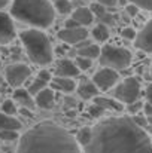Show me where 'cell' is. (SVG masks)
Masks as SVG:
<instances>
[{"instance_id":"8","label":"cell","mask_w":152,"mask_h":153,"mask_svg":"<svg viewBox=\"0 0 152 153\" xmlns=\"http://www.w3.org/2000/svg\"><path fill=\"white\" fill-rule=\"evenodd\" d=\"M119 80V74H118V70L115 68H110V67H104L99 70L94 77H93V82L97 85V88L100 91H107L110 88H113Z\"/></svg>"},{"instance_id":"15","label":"cell","mask_w":152,"mask_h":153,"mask_svg":"<svg viewBox=\"0 0 152 153\" xmlns=\"http://www.w3.org/2000/svg\"><path fill=\"white\" fill-rule=\"evenodd\" d=\"M34 101H36V105L40 107V108H45V110H49L54 107L55 104V94H54V89L52 88H45L42 89L40 92H37L34 95Z\"/></svg>"},{"instance_id":"7","label":"cell","mask_w":152,"mask_h":153,"mask_svg":"<svg viewBox=\"0 0 152 153\" xmlns=\"http://www.w3.org/2000/svg\"><path fill=\"white\" fill-rule=\"evenodd\" d=\"M30 76H31L30 67L22 64V62L10 64L6 67V71H4V77H6L7 85L13 86V88H19L21 85H24Z\"/></svg>"},{"instance_id":"38","label":"cell","mask_w":152,"mask_h":153,"mask_svg":"<svg viewBox=\"0 0 152 153\" xmlns=\"http://www.w3.org/2000/svg\"><path fill=\"white\" fill-rule=\"evenodd\" d=\"M145 97H146V101L152 104V83L148 85V88H146V91H145Z\"/></svg>"},{"instance_id":"35","label":"cell","mask_w":152,"mask_h":153,"mask_svg":"<svg viewBox=\"0 0 152 153\" xmlns=\"http://www.w3.org/2000/svg\"><path fill=\"white\" fill-rule=\"evenodd\" d=\"M139 6H136V4H133V3H130V4H127V7H125V12H127V15L131 18V16H136L137 13H139Z\"/></svg>"},{"instance_id":"9","label":"cell","mask_w":152,"mask_h":153,"mask_svg":"<svg viewBox=\"0 0 152 153\" xmlns=\"http://www.w3.org/2000/svg\"><path fill=\"white\" fill-rule=\"evenodd\" d=\"M87 37H88V31L84 25L73 27V28L64 27L63 30L58 31V39L64 43H69V45H78V43L87 40Z\"/></svg>"},{"instance_id":"14","label":"cell","mask_w":152,"mask_h":153,"mask_svg":"<svg viewBox=\"0 0 152 153\" xmlns=\"http://www.w3.org/2000/svg\"><path fill=\"white\" fill-rule=\"evenodd\" d=\"M51 88L54 91H60L63 94H70L76 89V82L72 77H64V76H57L51 80Z\"/></svg>"},{"instance_id":"20","label":"cell","mask_w":152,"mask_h":153,"mask_svg":"<svg viewBox=\"0 0 152 153\" xmlns=\"http://www.w3.org/2000/svg\"><path fill=\"white\" fill-rule=\"evenodd\" d=\"M21 122L13 117L12 114H7L4 111L0 113V131L1 129H15V131H19L21 129Z\"/></svg>"},{"instance_id":"4","label":"cell","mask_w":152,"mask_h":153,"mask_svg":"<svg viewBox=\"0 0 152 153\" xmlns=\"http://www.w3.org/2000/svg\"><path fill=\"white\" fill-rule=\"evenodd\" d=\"M19 39L24 45L31 62L37 65H48L54 59V51L48 36L40 28H28L19 33Z\"/></svg>"},{"instance_id":"13","label":"cell","mask_w":152,"mask_h":153,"mask_svg":"<svg viewBox=\"0 0 152 153\" xmlns=\"http://www.w3.org/2000/svg\"><path fill=\"white\" fill-rule=\"evenodd\" d=\"M52 80V76L48 70H40L36 76V79L28 85V92L31 95H36L37 92H40L42 89H45L48 86V83H51Z\"/></svg>"},{"instance_id":"33","label":"cell","mask_w":152,"mask_h":153,"mask_svg":"<svg viewBox=\"0 0 152 153\" xmlns=\"http://www.w3.org/2000/svg\"><path fill=\"white\" fill-rule=\"evenodd\" d=\"M104 111H106V108L99 105V104H96V102H94L93 107H90V114H91L93 117H99L101 114H104Z\"/></svg>"},{"instance_id":"37","label":"cell","mask_w":152,"mask_h":153,"mask_svg":"<svg viewBox=\"0 0 152 153\" xmlns=\"http://www.w3.org/2000/svg\"><path fill=\"white\" fill-rule=\"evenodd\" d=\"M97 1H100L101 4H104L106 7H115L119 0H97Z\"/></svg>"},{"instance_id":"44","label":"cell","mask_w":152,"mask_h":153,"mask_svg":"<svg viewBox=\"0 0 152 153\" xmlns=\"http://www.w3.org/2000/svg\"><path fill=\"white\" fill-rule=\"evenodd\" d=\"M0 65H1V61H0Z\"/></svg>"},{"instance_id":"11","label":"cell","mask_w":152,"mask_h":153,"mask_svg":"<svg viewBox=\"0 0 152 153\" xmlns=\"http://www.w3.org/2000/svg\"><path fill=\"white\" fill-rule=\"evenodd\" d=\"M134 45L139 51L152 52V19H149L145 24V27L137 33Z\"/></svg>"},{"instance_id":"5","label":"cell","mask_w":152,"mask_h":153,"mask_svg":"<svg viewBox=\"0 0 152 153\" xmlns=\"http://www.w3.org/2000/svg\"><path fill=\"white\" fill-rule=\"evenodd\" d=\"M99 61L103 67H110L115 70H124L133 62V53L119 46L113 45H104L101 48Z\"/></svg>"},{"instance_id":"41","label":"cell","mask_w":152,"mask_h":153,"mask_svg":"<svg viewBox=\"0 0 152 153\" xmlns=\"http://www.w3.org/2000/svg\"><path fill=\"white\" fill-rule=\"evenodd\" d=\"M151 77H152V67H151Z\"/></svg>"},{"instance_id":"2","label":"cell","mask_w":152,"mask_h":153,"mask_svg":"<svg viewBox=\"0 0 152 153\" xmlns=\"http://www.w3.org/2000/svg\"><path fill=\"white\" fill-rule=\"evenodd\" d=\"M16 153H82L81 144L63 126L43 120L25 131L18 141Z\"/></svg>"},{"instance_id":"18","label":"cell","mask_w":152,"mask_h":153,"mask_svg":"<svg viewBox=\"0 0 152 153\" xmlns=\"http://www.w3.org/2000/svg\"><path fill=\"white\" fill-rule=\"evenodd\" d=\"M76 46H78V55H81V56H87L91 59H96L100 56L101 48H99L94 43H90L88 40H84V42L78 43Z\"/></svg>"},{"instance_id":"30","label":"cell","mask_w":152,"mask_h":153,"mask_svg":"<svg viewBox=\"0 0 152 153\" xmlns=\"http://www.w3.org/2000/svg\"><path fill=\"white\" fill-rule=\"evenodd\" d=\"M91 10L94 12V15L99 18V16H101L104 12H107V7L104 6V4H101L100 1H96V3H93L91 4Z\"/></svg>"},{"instance_id":"31","label":"cell","mask_w":152,"mask_h":153,"mask_svg":"<svg viewBox=\"0 0 152 153\" xmlns=\"http://www.w3.org/2000/svg\"><path fill=\"white\" fill-rule=\"evenodd\" d=\"M99 19H100V22L106 24L107 27H109V25H113V24H115V16H113V15H112V13H110L109 10H107V12H104V13H103L101 16H99Z\"/></svg>"},{"instance_id":"26","label":"cell","mask_w":152,"mask_h":153,"mask_svg":"<svg viewBox=\"0 0 152 153\" xmlns=\"http://www.w3.org/2000/svg\"><path fill=\"white\" fill-rule=\"evenodd\" d=\"M75 62H76V65H78V67H79L82 71H85V70H90V68H91V65H93V59H91V58L81 56V55H78V56H76Z\"/></svg>"},{"instance_id":"32","label":"cell","mask_w":152,"mask_h":153,"mask_svg":"<svg viewBox=\"0 0 152 153\" xmlns=\"http://www.w3.org/2000/svg\"><path fill=\"white\" fill-rule=\"evenodd\" d=\"M133 120L139 125V126H142V128H146L148 125H149V119H148V116L146 114H136L134 117H133Z\"/></svg>"},{"instance_id":"6","label":"cell","mask_w":152,"mask_h":153,"mask_svg":"<svg viewBox=\"0 0 152 153\" xmlns=\"http://www.w3.org/2000/svg\"><path fill=\"white\" fill-rule=\"evenodd\" d=\"M139 95H140V82L136 76L125 77L122 82H118L113 88V97L127 105L137 101Z\"/></svg>"},{"instance_id":"29","label":"cell","mask_w":152,"mask_h":153,"mask_svg":"<svg viewBox=\"0 0 152 153\" xmlns=\"http://www.w3.org/2000/svg\"><path fill=\"white\" fill-rule=\"evenodd\" d=\"M128 3H133L136 6H139L140 9L145 10H152V0H127Z\"/></svg>"},{"instance_id":"16","label":"cell","mask_w":152,"mask_h":153,"mask_svg":"<svg viewBox=\"0 0 152 153\" xmlns=\"http://www.w3.org/2000/svg\"><path fill=\"white\" fill-rule=\"evenodd\" d=\"M72 18H75L81 25L87 27V25H91L93 21H94V12L91 10V7H78L72 12Z\"/></svg>"},{"instance_id":"27","label":"cell","mask_w":152,"mask_h":153,"mask_svg":"<svg viewBox=\"0 0 152 153\" xmlns=\"http://www.w3.org/2000/svg\"><path fill=\"white\" fill-rule=\"evenodd\" d=\"M1 111L7 113V114H15L16 113V105L13 100H4L3 104H1Z\"/></svg>"},{"instance_id":"22","label":"cell","mask_w":152,"mask_h":153,"mask_svg":"<svg viewBox=\"0 0 152 153\" xmlns=\"http://www.w3.org/2000/svg\"><path fill=\"white\" fill-rule=\"evenodd\" d=\"M91 34H93V37H94L96 40H99V42H106V40L109 39V28H107L106 24L100 22L99 25H96V27L91 30Z\"/></svg>"},{"instance_id":"21","label":"cell","mask_w":152,"mask_h":153,"mask_svg":"<svg viewBox=\"0 0 152 153\" xmlns=\"http://www.w3.org/2000/svg\"><path fill=\"white\" fill-rule=\"evenodd\" d=\"M94 102L104 107L106 110H113V111H122L124 110V102L113 98H106V97H94Z\"/></svg>"},{"instance_id":"25","label":"cell","mask_w":152,"mask_h":153,"mask_svg":"<svg viewBox=\"0 0 152 153\" xmlns=\"http://www.w3.org/2000/svg\"><path fill=\"white\" fill-rule=\"evenodd\" d=\"M0 140H3V141H15V140H19L18 131H15V129H1V131H0Z\"/></svg>"},{"instance_id":"43","label":"cell","mask_w":152,"mask_h":153,"mask_svg":"<svg viewBox=\"0 0 152 153\" xmlns=\"http://www.w3.org/2000/svg\"><path fill=\"white\" fill-rule=\"evenodd\" d=\"M91 1H96V0H91Z\"/></svg>"},{"instance_id":"3","label":"cell","mask_w":152,"mask_h":153,"mask_svg":"<svg viewBox=\"0 0 152 153\" xmlns=\"http://www.w3.org/2000/svg\"><path fill=\"white\" fill-rule=\"evenodd\" d=\"M10 15L36 28H48L55 19V7L49 0H12Z\"/></svg>"},{"instance_id":"28","label":"cell","mask_w":152,"mask_h":153,"mask_svg":"<svg viewBox=\"0 0 152 153\" xmlns=\"http://www.w3.org/2000/svg\"><path fill=\"white\" fill-rule=\"evenodd\" d=\"M121 36H122L124 39H127V40H136L137 31H136V28H133V27H124L122 31H121Z\"/></svg>"},{"instance_id":"36","label":"cell","mask_w":152,"mask_h":153,"mask_svg":"<svg viewBox=\"0 0 152 153\" xmlns=\"http://www.w3.org/2000/svg\"><path fill=\"white\" fill-rule=\"evenodd\" d=\"M81 24L75 19V18H70V19H67L66 22H64V27H67V28H73V27H79Z\"/></svg>"},{"instance_id":"1","label":"cell","mask_w":152,"mask_h":153,"mask_svg":"<svg viewBox=\"0 0 152 153\" xmlns=\"http://www.w3.org/2000/svg\"><path fill=\"white\" fill-rule=\"evenodd\" d=\"M84 153H152V141L133 117L112 116L93 128V140Z\"/></svg>"},{"instance_id":"19","label":"cell","mask_w":152,"mask_h":153,"mask_svg":"<svg viewBox=\"0 0 152 153\" xmlns=\"http://www.w3.org/2000/svg\"><path fill=\"white\" fill-rule=\"evenodd\" d=\"M99 92L100 91L94 82H84L78 86V94L82 100H91V98L97 97Z\"/></svg>"},{"instance_id":"34","label":"cell","mask_w":152,"mask_h":153,"mask_svg":"<svg viewBox=\"0 0 152 153\" xmlns=\"http://www.w3.org/2000/svg\"><path fill=\"white\" fill-rule=\"evenodd\" d=\"M142 108H143V104H142V102H139V101L131 102V104H128V107H127L128 113H131V114H137Z\"/></svg>"},{"instance_id":"17","label":"cell","mask_w":152,"mask_h":153,"mask_svg":"<svg viewBox=\"0 0 152 153\" xmlns=\"http://www.w3.org/2000/svg\"><path fill=\"white\" fill-rule=\"evenodd\" d=\"M13 100L16 102L21 104V107H25V108H34L36 101L33 98V95L28 92V89H22V88H16L13 91Z\"/></svg>"},{"instance_id":"24","label":"cell","mask_w":152,"mask_h":153,"mask_svg":"<svg viewBox=\"0 0 152 153\" xmlns=\"http://www.w3.org/2000/svg\"><path fill=\"white\" fill-rule=\"evenodd\" d=\"M54 7L61 15H67V13H72L73 12L72 0H55L54 1Z\"/></svg>"},{"instance_id":"39","label":"cell","mask_w":152,"mask_h":153,"mask_svg":"<svg viewBox=\"0 0 152 153\" xmlns=\"http://www.w3.org/2000/svg\"><path fill=\"white\" fill-rule=\"evenodd\" d=\"M143 110H145V114H146L148 117H152V104L151 102H146V104L143 105Z\"/></svg>"},{"instance_id":"23","label":"cell","mask_w":152,"mask_h":153,"mask_svg":"<svg viewBox=\"0 0 152 153\" xmlns=\"http://www.w3.org/2000/svg\"><path fill=\"white\" fill-rule=\"evenodd\" d=\"M76 140H78V143L81 146H84V147L88 146L90 141L93 140V128H82V129H79L78 134H76Z\"/></svg>"},{"instance_id":"40","label":"cell","mask_w":152,"mask_h":153,"mask_svg":"<svg viewBox=\"0 0 152 153\" xmlns=\"http://www.w3.org/2000/svg\"><path fill=\"white\" fill-rule=\"evenodd\" d=\"M7 3H9V0H0V9H1V7H4Z\"/></svg>"},{"instance_id":"42","label":"cell","mask_w":152,"mask_h":153,"mask_svg":"<svg viewBox=\"0 0 152 153\" xmlns=\"http://www.w3.org/2000/svg\"><path fill=\"white\" fill-rule=\"evenodd\" d=\"M151 132H152V126H151Z\"/></svg>"},{"instance_id":"45","label":"cell","mask_w":152,"mask_h":153,"mask_svg":"<svg viewBox=\"0 0 152 153\" xmlns=\"http://www.w3.org/2000/svg\"><path fill=\"white\" fill-rule=\"evenodd\" d=\"M72 1H75V0H72Z\"/></svg>"},{"instance_id":"12","label":"cell","mask_w":152,"mask_h":153,"mask_svg":"<svg viewBox=\"0 0 152 153\" xmlns=\"http://www.w3.org/2000/svg\"><path fill=\"white\" fill-rule=\"evenodd\" d=\"M55 71H57V76H64V77H75L79 74L81 68L76 65L75 61L72 59H60L55 65Z\"/></svg>"},{"instance_id":"10","label":"cell","mask_w":152,"mask_h":153,"mask_svg":"<svg viewBox=\"0 0 152 153\" xmlns=\"http://www.w3.org/2000/svg\"><path fill=\"white\" fill-rule=\"evenodd\" d=\"M10 16L12 15L0 10V45H6V43L12 42L16 36L13 21Z\"/></svg>"}]
</instances>
